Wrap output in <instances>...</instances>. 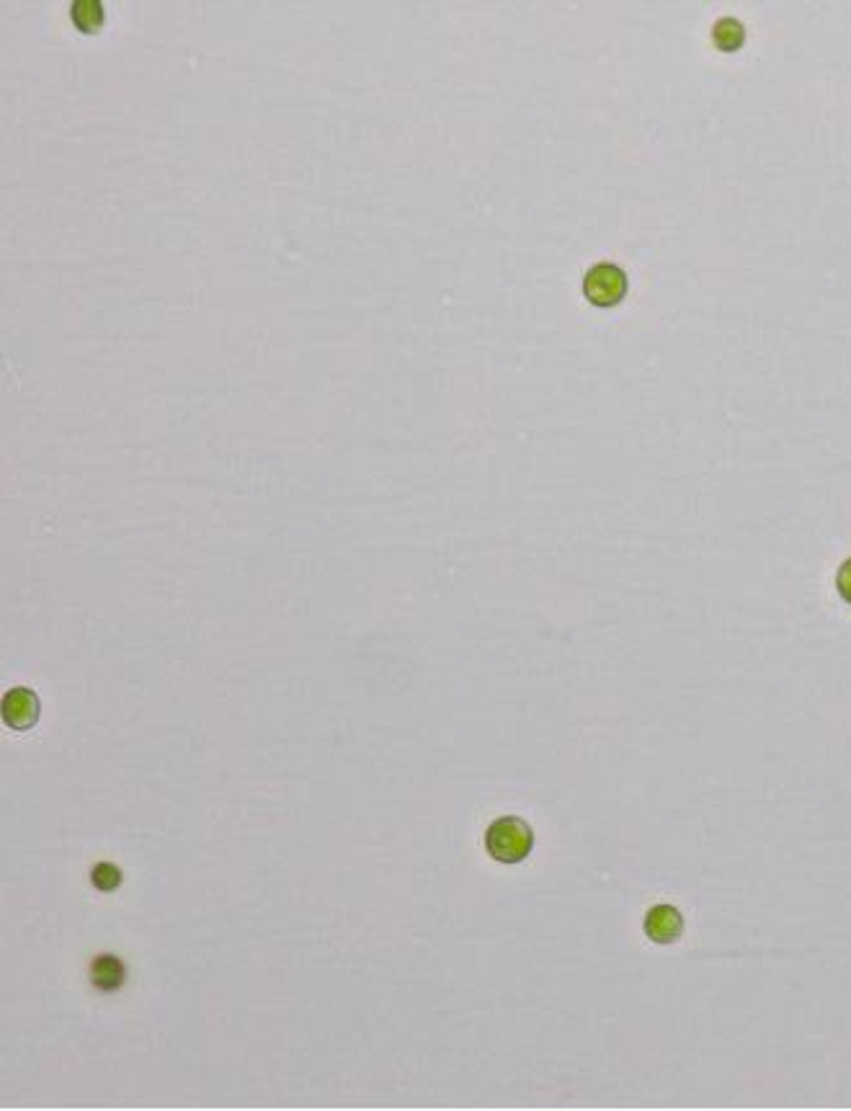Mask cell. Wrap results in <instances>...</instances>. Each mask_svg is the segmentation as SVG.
Masks as SVG:
<instances>
[{"label": "cell", "instance_id": "cell-9", "mask_svg": "<svg viewBox=\"0 0 851 1111\" xmlns=\"http://www.w3.org/2000/svg\"><path fill=\"white\" fill-rule=\"evenodd\" d=\"M836 588H839L841 599L851 604V557L841 565L839 573H836Z\"/></svg>", "mask_w": 851, "mask_h": 1111}, {"label": "cell", "instance_id": "cell-1", "mask_svg": "<svg viewBox=\"0 0 851 1111\" xmlns=\"http://www.w3.org/2000/svg\"><path fill=\"white\" fill-rule=\"evenodd\" d=\"M485 849L490 859H496L498 864H519L532 854L534 831L527 820L506 815V818L493 820L485 831Z\"/></svg>", "mask_w": 851, "mask_h": 1111}, {"label": "cell", "instance_id": "cell-8", "mask_svg": "<svg viewBox=\"0 0 851 1111\" xmlns=\"http://www.w3.org/2000/svg\"><path fill=\"white\" fill-rule=\"evenodd\" d=\"M73 21L80 29H96L104 21V6L98 0H78L73 3Z\"/></svg>", "mask_w": 851, "mask_h": 1111}, {"label": "cell", "instance_id": "cell-6", "mask_svg": "<svg viewBox=\"0 0 851 1111\" xmlns=\"http://www.w3.org/2000/svg\"><path fill=\"white\" fill-rule=\"evenodd\" d=\"M743 37H746V29H743V24L735 16H723V19H717L715 26H712V39L723 49L741 47Z\"/></svg>", "mask_w": 851, "mask_h": 1111}, {"label": "cell", "instance_id": "cell-7", "mask_svg": "<svg viewBox=\"0 0 851 1111\" xmlns=\"http://www.w3.org/2000/svg\"><path fill=\"white\" fill-rule=\"evenodd\" d=\"M122 880H124L122 869H119L117 864H111V861H98L96 867L91 869L93 887L101 892H114L119 885H122Z\"/></svg>", "mask_w": 851, "mask_h": 1111}, {"label": "cell", "instance_id": "cell-5", "mask_svg": "<svg viewBox=\"0 0 851 1111\" xmlns=\"http://www.w3.org/2000/svg\"><path fill=\"white\" fill-rule=\"evenodd\" d=\"M88 977L101 993H117L127 983V965L117 954H98L88 967Z\"/></svg>", "mask_w": 851, "mask_h": 1111}, {"label": "cell", "instance_id": "cell-3", "mask_svg": "<svg viewBox=\"0 0 851 1111\" xmlns=\"http://www.w3.org/2000/svg\"><path fill=\"white\" fill-rule=\"evenodd\" d=\"M39 712H42L39 696L31 689H26V686H16V689L6 691L3 702H0V715H3V722H6L11 730H19V733L31 730V727L37 725Z\"/></svg>", "mask_w": 851, "mask_h": 1111}, {"label": "cell", "instance_id": "cell-2", "mask_svg": "<svg viewBox=\"0 0 851 1111\" xmlns=\"http://www.w3.org/2000/svg\"><path fill=\"white\" fill-rule=\"evenodd\" d=\"M583 294L599 307H612L625 300L627 274L612 261H599L583 276Z\"/></svg>", "mask_w": 851, "mask_h": 1111}, {"label": "cell", "instance_id": "cell-4", "mask_svg": "<svg viewBox=\"0 0 851 1111\" xmlns=\"http://www.w3.org/2000/svg\"><path fill=\"white\" fill-rule=\"evenodd\" d=\"M645 936L656 944H674L684 931V918L674 905H656L645 916Z\"/></svg>", "mask_w": 851, "mask_h": 1111}]
</instances>
